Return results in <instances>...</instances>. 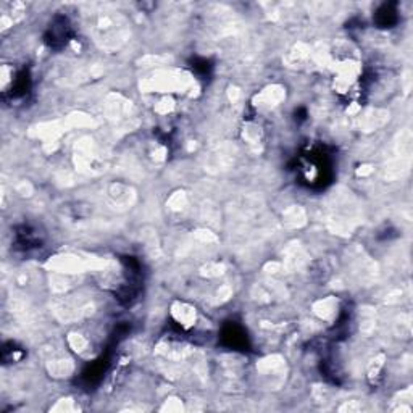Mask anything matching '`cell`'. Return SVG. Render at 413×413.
<instances>
[{"label":"cell","instance_id":"1","mask_svg":"<svg viewBox=\"0 0 413 413\" xmlns=\"http://www.w3.org/2000/svg\"><path fill=\"white\" fill-rule=\"evenodd\" d=\"M173 317L175 320L180 324H183L184 328H189V326H192L194 321H195V310L190 305H186V304H175L173 305Z\"/></svg>","mask_w":413,"mask_h":413},{"label":"cell","instance_id":"2","mask_svg":"<svg viewBox=\"0 0 413 413\" xmlns=\"http://www.w3.org/2000/svg\"><path fill=\"white\" fill-rule=\"evenodd\" d=\"M48 371L50 374L57 376V378H63V376H70L73 371V363L70 360H53L48 363Z\"/></svg>","mask_w":413,"mask_h":413},{"label":"cell","instance_id":"3","mask_svg":"<svg viewBox=\"0 0 413 413\" xmlns=\"http://www.w3.org/2000/svg\"><path fill=\"white\" fill-rule=\"evenodd\" d=\"M70 346L76 350V352H84L88 347V339L83 337L81 334H71L70 336Z\"/></svg>","mask_w":413,"mask_h":413},{"label":"cell","instance_id":"4","mask_svg":"<svg viewBox=\"0 0 413 413\" xmlns=\"http://www.w3.org/2000/svg\"><path fill=\"white\" fill-rule=\"evenodd\" d=\"M52 410H55V412H70V410H76V407L73 405V400L71 399H61V400H58V404L53 407Z\"/></svg>","mask_w":413,"mask_h":413}]
</instances>
